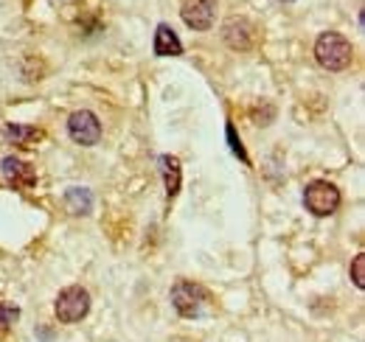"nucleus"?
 <instances>
[{"label":"nucleus","instance_id":"f257e3e1","mask_svg":"<svg viewBox=\"0 0 365 342\" xmlns=\"http://www.w3.org/2000/svg\"><path fill=\"white\" fill-rule=\"evenodd\" d=\"M315 59L326 71H346L354 59V48L346 37H340L334 31H326L315 43Z\"/></svg>","mask_w":365,"mask_h":342},{"label":"nucleus","instance_id":"f03ea898","mask_svg":"<svg viewBox=\"0 0 365 342\" xmlns=\"http://www.w3.org/2000/svg\"><path fill=\"white\" fill-rule=\"evenodd\" d=\"M53 311H56V320H59V323H68V326L79 323V320L91 311V295H88V289H82V286H68V289H62L59 298H56Z\"/></svg>","mask_w":365,"mask_h":342},{"label":"nucleus","instance_id":"7ed1b4c3","mask_svg":"<svg viewBox=\"0 0 365 342\" xmlns=\"http://www.w3.org/2000/svg\"><path fill=\"white\" fill-rule=\"evenodd\" d=\"M304 205L315 216H331L340 208V191L326 180H315L304 191Z\"/></svg>","mask_w":365,"mask_h":342},{"label":"nucleus","instance_id":"20e7f679","mask_svg":"<svg viewBox=\"0 0 365 342\" xmlns=\"http://www.w3.org/2000/svg\"><path fill=\"white\" fill-rule=\"evenodd\" d=\"M205 300H208L205 289L197 286V284H191V281H180V284H175V289H172V306L178 309L180 317H197V314L202 311Z\"/></svg>","mask_w":365,"mask_h":342},{"label":"nucleus","instance_id":"39448f33","mask_svg":"<svg viewBox=\"0 0 365 342\" xmlns=\"http://www.w3.org/2000/svg\"><path fill=\"white\" fill-rule=\"evenodd\" d=\"M68 135L82 146H93L101 138V121L93 115L91 110H76L68 121Z\"/></svg>","mask_w":365,"mask_h":342},{"label":"nucleus","instance_id":"423d86ee","mask_svg":"<svg viewBox=\"0 0 365 342\" xmlns=\"http://www.w3.org/2000/svg\"><path fill=\"white\" fill-rule=\"evenodd\" d=\"M182 23L194 31H208L217 17V3L214 0H185L180 9Z\"/></svg>","mask_w":365,"mask_h":342},{"label":"nucleus","instance_id":"0eeeda50","mask_svg":"<svg viewBox=\"0 0 365 342\" xmlns=\"http://www.w3.org/2000/svg\"><path fill=\"white\" fill-rule=\"evenodd\" d=\"M3 180L9 182V185H14V188H20V191H29V188H34V182H37V171L31 163H26V160H17V157H6L3 160Z\"/></svg>","mask_w":365,"mask_h":342},{"label":"nucleus","instance_id":"6e6552de","mask_svg":"<svg viewBox=\"0 0 365 342\" xmlns=\"http://www.w3.org/2000/svg\"><path fill=\"white\" fill-rule=\"evenodd\" d=\"M222 37H225V43L230 48H236V51H247L250 45H253V26L247 23V20H228L225 23V31H222Z\"/></svg>","mask_w":365,"mask_h":342},{"label":"nucleus","instance_id":"1a4fd4ad","mask_svg":"<svg viewBox=\"0 0 365 342\" xmlns=\"http://www.w3.org/2000/svg\"><path fill=\"white\" fill-rule=\"evenodd\" d=\"M155 53H158V56H180L182 53L180 37H178L166 23H160L158 31H155Z\"/></svg>","mask_w":365,"mask_h":342},{"label":"nucleus","instance_id":"9d476101","mask_svg":"<svg viewBox=\"0 0 365 342\" xmlns=\"http://www.w3.org/2000/svg\"><path fill=\"white\" fill-rule=\"evenodd\" d=\"M160 171H163V182H166V197H178L180 191V180H182V171H180V160L172 157V155H163L160 157Z\"/></svg>","mask_w":365,"mask_h":342},{"label":"nucleus","instance_id":"9b49d317","mask_svg":"<svg viewBox=\"0 0 365 342\" xmlns=\"http://www.w3.org/2000/svg\"><path fill=\"white\" fill-rule=\"evenodd\" d=\"M6 138L14 140L17 146H34L46 138V132L37 127H6Z\"/></svg>","mask_w":365,"mask_h":342},{"label":"nucleus","instance_id":"f8f14e48","mask_svg":"<svg viewBox=\"0 0 365 342\" xmlns=\"http://www.w3.org/2000/svg\"><path fill=\"white\" fill-rule=\"evenodd\" d=\"M65 202H68V208H71L73 214H91V208H93V197L88 188H68Z\"/></svg>","mask_w":365,"mask_h":342},{"label":"nucleus","instance_id":"ddd939ff","mask_svg":"<svg viewBox=\"0 0 365 342\" xmlns=\"http://www.w3.org/2000/svg\"><path fill=\"white\" fill-rule=\"evenodd\" d=\"M351 278H354V286L357 289H365V256L354 258V264H351Z\"/></svg>","mask_w":365,"mask_h":342},{"label":"nucleus","instance_id":"4468645a","mask_svg":"<svg viewBox=\"0 0 365 342\" xmlns=\"http://www.w3.org/2000/svg\"><path fill=\"white\" fill-rule=\"evenodd\" d=\"M228 140H230V149H233V155H236V157H242L245 163H250V160H247V152H245V146H242V140L236 138V129L230 127V124H228Z\"/></svg>","mask_w":365,"mask_h":342}]
</instances>
